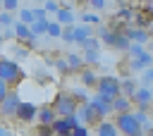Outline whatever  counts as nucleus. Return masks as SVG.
I'll list each match as a JSON object with an SVG mask.
<instances>
[{"instance_id":"26","label":"nucleus","mask_w":153,"mask_h":136,"mask_svg":"<svg viewBox=\"0 0 153 136\" xmlns=\"http://www.w3.org/2000/svg\"><path fill=\"white\" fill-rule=\"evenodd\" d=\"M143 52H146V48L141 43H129V48H127V55L129 57H141Z\"/></svg>"},{"instance_id":"52","label":"nucleus","mask_w":153,"mask_h":136,"mask_svg":"<svg viewBox=\"0 0 153 136\" xmlns=\"http://www.w3.org/2000/svg\"><path fill=\"white\" fill-rule=\"evenodd\" d=\"M0 36H2V26H0Z\"/></svg>"},{"instance_id":"51","label":"nucleus","mask_w":153,"mask_h":136,"mask_svg":"<svg viewBox=\"0 0 153 136\" xmlns=\"http://www.w3.org/2000/svg\"><path fill=\"white\" fill-rule=\"evenodd\" d=\"M151 95H153V86H151Z\"/></svg>"},{"instance_id":"39","label":"nucleus","mask_w":153,"mask_h":136,"mask_svg":"<svg viewBox=\"0 0 153 136\" xmlns=\"http://www.w3.org/2000/svg\"><path fill=\"white\" fill-rule=\"evenodd\" d=\"M88 5H91V10H96V12L105 10V0H88Z\"/></svg>"},{"instance_id":"6","label":"nucleus","mask_w":153,"mask_h":136,"mask_svg":"<svg viewBox=\"0 0 153 136\" xmlns=\"http://www.w3.org/2000/svg\"><path fill=\"white\" fill-rule=\"evenodd\" d=\"M19 93L14 91V88H10V93L2 98V103H0V117H5V119H14V115H17V107H19Z\"/></svg>"},{"instance_id":"38","label":"nucleus","mask_w":153,"mask_h":136,"mask_svg":"<svg viewBox=\"0 0 153 136\" xmlns=\"http://www.w3.org/2000/svg\"><path fill=\"white\" fill-rule=\"evenodd\" d=\"M117 19H124V21H129V19H134V12H131V10H127V7H122V10L117 12Z\"/></svg>"},{"instance_id":"19","label":"nucleus","mask_w":153,"mask_h":136,"mask_svg":"<svg viewBox=\"0 0 153 136\" xmlns=\"http://www.w3.org/2000/svg\"><path fill=\"white\" fill-rule=\"evenodd\" d=\"M65 60H67V64L72 67V72H81V69L86 67V64H84V57H81V55H76V52H69Z\"/></svg>"},{"instance_id":"5","label":"nucleus","mask_w":153,"mask_h":136,"mask_svg":"<svg viewBox=\"0 0 153 136\" xmlns=\"http://www.w3.org/2000/svg\"><path fill=\"white\" fill-rule=\"evenodd\" d=\"M131 98V105H134V110H151V105H153V95H151V86H143V84H139V88L129 95Z\"/></svg>"},{"instance_id":"24","label":"nucleus","mask_w":153,"mask_h":136,"mask_svg":"<svg viewBox=\"0 0 153 136\" xmlns=\"http://www.w3.org/2000/svg\"><path fill=\"white\" fill-rule=\"evenodd\" d=\"M98 50H84V64L86 67H98Z\"/></svg>"},{"instance_id":"36","label":"nucleus","mask_w":153,"mask_h":136,"mask_svg":"<svg viewBox=\"0 0 153 136\" xmlns=\"http://www.w3.org/2000/svg\"><path fill=\"white\" fill-rule=\"evenodd\" d=\"M69 136H91V134H88V126L86 124H79V126H74L69 131Z\"/></svg>"},{"instance_id":"14","label":"nucleus","mask_w":153,"mask_h":136,"mask_svg":"<svg viewBox=\"0 0 153 136\" xmlns=\"http://www.w3.org/2000/svg\"><path fill=\"white\" fill-rule=\"evenodd\" d=\"M153 21V7L151 5H146L141 12H136L134 14V24L136 26H141V29H148V24Z\"/></svg>"},{"instance_id":"43","label":"nucleus","mask_w":153,"mask_h":136,"mask_svg":"<svg viewBox=\"0 0 153 136\" xmlns=\"http://www.w3.org/2000/svg\"><path fill=\"white\" fill-rule=\"evenodd\" d=\"M36 79H38V81H48L50 76H48V72H45V69H38V72H36Z\"/></svg>"},{"instance_id":"18","label":"nucleus","mask_w":153,"mask_h":136,"mask_svg":"<svg viewBox=\"0 0 153 136\" xmlns=\"http://www.w3.org/2000/svg\"><path fill=\"white\" fill-rule=\"evenodd\" d=\"M81 86L84 88H96V84H98V76H96V72H93V67H88V69H81Z\"/></svg>"},{"instance_id":"47","label":"nucleus","mask_w":153,"mask_h":136,"mask_svg":"<svg viewBox=\"0 0 153 136\" xmlns=\"http://www.w3.org/2000/svg\"><path fill=\"white\" fill-rule=\"evenodd\" d=\"M146 136H153V126H151V129H148V131H146Z\"/></svg>"},{"instance_id":"45","label":"nucleus","mask_w":153,"mask_h":136,"mask_svg":"<svg viewBox=\"0 0 153 136\" xmlns=\"http://www.w3.org/2000/svg\"><path fill=\"white\" fill-rule=\"evenodd\" d=\"M148 52H151V55H153V38H151V41H148Z\"/></svg>"},{"instance_id":"50","label":"nucleus","mask_w":153,"mask_h":136,"mask_svg":"<svg viewBox=\"0 0 153 136\" xmlns=\"http://www.w3.org/2000/svg\"><path fill=\"white\" fill-rule=\"evenodd\" d=\"M139 2H153V0H139Z\"/></svg>"},{"instance_id":"30","label":"nucleus","mask_w":153,"mask_h":136,"mask_svg":"<svg viewBox=\"0 0 153 136\" xmlns=\"http://www.w3.org/2000/svg\"><path fill=\"white\" fill-rule=\"evenodd\" d=\"M72 95H74V100H76V105H81V103H86V100H91L88 98V93H86V88H74V91H69Z\"/></svg>"},{"instance_id":"41","label":"nucleus","mask_w":153,"mask_h":136,"mask_svg":"<svg viewBox=\"0 0 153 136\" xmlns=\"http://www.w3.org/2000/svg\"><path fill=\"white\" fill-rule=\"evenodd\" d=\"M33 14H36V19H45V17H48V12H45L43 5H41V7H33Z\"/></svg>"},{"instance_id":"11","label":"nucleus","mask_w":153,"mask_h":136,"mask_svg":"<svg viewBox=\"0 0 153 136\" xmlns=\"http://www.w3.org/2000/svg\"><path fill=\"white\" fill-rule=\"evenodd\" d=\"M124 33H127V38L131 41V43H148L151 41V33H148V29H141V26H127L124 29Z\"/></svg>"},{"instance_id":"23","label":"nucleus","mask_w":153,"mask_h":136,"mask_svg":"<svg viewBox=\"0 0 153 136\" xmlns=\"http://www.w3.org/2000/svg\"><path fill=\"white\" fill-rule=\"evenodd\" d=\"M79 48H81V50H98V48H100V41H98V36L93 33V36H88L84 43H79Z\"/></svg>"},{"instance_id":"4","label":"nucleus","mask_w":153,"mask_h":136,"mask_svg":"<svg viewBox=\"0 0 153 136\" xmlns=\"http://www.w3.org/2000/svg\"><path fill=\"white\" fill-rule=\"evenodd\" d=\"M76 100H74V95L72 93H67V91H60L57 95H55V100H53V110L57 112V117H67V115H74L76 112Z\"/></svg>"},{"instance_id":"31","label":"nucleus","mask_w":153,"mask_h":136,"mask_svg":"<svg viewBox=\"0 0 153 136\" xmlns=\"http://www.w3.org/2000/svg\"><path fill=\"white\" fill-rule=\"evenodd\" d=\"M26 55H29V50H26V48H22L19 43L12 48V60H17V62H19V60H26Z\"/></svg>"},{"instance_id":"3","label":"nucleus","mask_w":153,"mask_h":136,"mask_svg":"<svg viewBox=\"0 0 153 136\" xmlns=\"http://www.w3.org/2000/svg\"><path fill=\"white\" fill-rule=\"evenodd\" d=\"M96 93H100L103 98L112 100L117 98L122 91H120V79L112 76V74H105V76H98V84H96Z\"/></svg>"},{"instance_id":"25","label":"nucleus","mask_w":153,"mask_h":136,"mask_svg":"<svg viewBox=\"0 0 153 136\" xmlns=\"http://www.w3.org/2000/svg\"><path fill=\"white\" fill-rule=\"evenodd\" d=\"M53 67H55V69H57V72H60L62 76H67V74H72V67L67 64V60H65V57H57V60L53 62Z\"/></svg>"},{"instance_id":"17","label":"nucleus","mask_w":153,"mask_h":136,"mask_svg":"<svg viewBox=\"0 0 153 136\" xmlns=\"http://www.w3.org/2000/svg\"><path fill=\"white\" fill-rule=\"evenodd\" d=\"M55 19H57L62 26H69V24H74V10H72V7H60V10L55 12Z\"/></svg>"},{"instance_id":"27","label":"nucleus","mask_w":153,"mask_h":136,"mask_svg":"<svg viewBox=\"0 0 153 136\" xmlns=\"http://www.w3.org/2000/svg\"><path fill=\"white\" fill-rule=\"evenodd\" d=\"M19 21H24V24H33L36 21V14H33V10H19Z\"/></svg>"},{"instance_id":"40","label":"nucleus","mask_w":153,"mask_h":136,"mask_svg":"<svg viewBox=\"0 0 153 136\" xmlns=\"http://www.w3.org/2000/svg\"><path fill=\"white\" fill-rule=\"evenodd\" d=\"M7 38H14V24L2 29V41H7Z\"/></svg>"},{"instance_id":"48","label":"nucleus","mask_w":153,"mask_h":136,"mask_svg":"<svg viewBox=\"0 0 153 136\" xmlns=\"http://www.w3.org/2000/svg\"><path fill=\"white\" fill-rule=\"evenodd\" d=\"M148 115H151V119H153V105H151V110H148Z\"/></svg>"},{"instance_id":"46","label":"nucleus","mask_w":153,"mask_h":136,"mask_svg":"<svg viewBox=\"0 0 153 136\" xmlns=\"http://www.w3.org/2000/svg\"><path fill=\"white\" fill-rule=\"evenodd\" d=\"M148 33H151V38H153V21L148 24Z\"/></svg>"},{"instance_id":"12","label":"nucleus","mask_w":153,"mask_h":136,"mask_svg":"<svg viewBox=\"0 0 153 136\" xmlns=\"http://www.w3.org/2000/svg\"><path fill=\"white\" fill-rule=\"evenodd\" d=\"M96 136H122V134L112 119H100L96 124Z\"/></svg>"},{"instance_id":"15","label":"nucleus","mask_w":153,"mask_h":136,"mask_svg":"<svg viewBox=\"0 0 153 136\" xmlns=\"http://www.w3.org/2000/svg\"><path fill=\"white\" fill-rule=\"evenodd\" d=\"M88 36H93V26L91 24H74V43L79 45V43H84Z\"/></svg>"},{"instance_id":"21","label":"nucleus","mask_w":153,"mask_h":136,"mask_svg":"<svg viewBox=\"0 0 153 136\" xmlns=\"http://www.w3.org/2000/svg\"><path fill=\"white\" fill-rule=\"evenodd\" d=\"M45 31H48V17H45V19H36V21L31 24V33H33V36H43Z\"/></svg>"},{"instance_id":"9","label":"nucleus","mask_w":153,"mask_h":136,"mask_svg":"<svg viewBox=\"0 0 153 136\" xmlns=\"http://www.w3.org/2000/svg\"><path fill=\"white\" fill-rule=\"evenodd\" d=\"M36 115H38V105H33V103H19V107H17V115H14V119L17 122H22V124H33L36 122Z\"/></svg>"},{"instance_id":"53","label":"nucleus","mask_w":153,"mask_h":136,"mask_svg":"<svg viewBox=\"0 0 153 136\" xmlns=\"http://www.w3.org/2000/svg\"><path fill=\"white\" fill-rule=\"evenodd\" d=\"M0 45H2V36H0Z\"/></svg>"},{"instance_id":"8","label":"nucleus","mask_w":153,"mask_h":136,"mask_svg":"<svg viewBox=\"0 0 153 136\" xmlns=\"http://www.w3.org/2000/svg\"><path fill=\"white\" fill-rule=\"evenodd\" d=\"M81 122H79V117H76V112L74 115H67V117H55V122L50 124L53 126V131H55V136H62V134H69L74 126H79Z\"/></svg>"},{"instance_id":"2","label":"nucleus","mask_w":153,"mask_h":136,"mask_svg":"<svg viewBox=\"0 0 153 136\" xmlns=\"http://www.w3.org/2000/svg\"><path fill=\"white\" fill-rule=\"evenodd\" d=\"M112 122L117 124V129H120V134H122V136H143V126L139 124V119H136L134 110L117 112Z\"/></svg>"},{"instance_id":"37","label":"nucleus","mask_w":153,"mask_h":136,"mask_svg":"<svg viewBox=\"0 0 153 136\" xmlns=\"http://www.w3.org/2000/svg\"><path fill=\"white\" fill-rule=\"evenodd\" d=\"M38 136H55L50 124H38Z\"/></svg>"},{"instance_id":"49","label":"nucleus","mask_w":153,"mask_h":136,"mask_svg":"<svg viewBox=\"0 0 153 136\" xmlns=\"http://www.w3.org/2000/svg\"><path fill=\"white\" fill-rule=\"evenodd\" d=\"M33 2H38V5H43V2H45V0H33Z\"/></svg>"},{"instance_id":"1","label":"nucleus","mask_w":153,"mask_h":136,"mask_svg":"<svg viewBox=\"0 0 153 136\" xmlns=\"http://www.w3.org/2000/svg\"><path fill=\"white\" fill-rule=\"evenodd\" d=\"M0 79L7 81L10 88H17V86L24 81V69L19 67L17 60H12V57H0Z\"/></svg>"},{"instance_id":"13","label":"nucleus","mask_w":153,"mask_h":136,"mask_svg":"<svg viewBox=\"0 0 153 136\" xmlns=\"http://www.w3.org/2000/svg\"><path fill=\"white\" fill-rule=\"evenodd\" d=\"M57 117V112L53 110V105H41L38 107V115H36V122L38 124H53Z\"/></svg>"},{"instance_id":"34","label":"nucleus","mask_w":153,"mask_h":136,"mask_svg":"<svg viewBox=\"0 0 153 136\" xmlns=\"http://www.w3.org/2000/svg\"><path fill=\"white\" fill-rule=\"evenodd\" d=\"M141 84H143V86H153V67H146V69H143Z\"/></svg>"},{"instance_id":"10","label":"nucleus","mask_w":153,"mask_h":136,"mask_svg":"<svg viewBox=\"0 0 153 136\" xmlns=\"http://www.w3.org/2000/svg\"><path fill=\"white\" fill-rule=\"evenodd\" d=\"M91 105L96 107V112L100 115V119H108V117L112 115V100L103 98L100 93H93V98H91Z\"/></svg>"},{"instance_id":"22","label":"nucleus","mask_w":153,"mask_h":136,"mask_svg":"<svg viewBox=\"0 0 153 136\" xmlns=\"http://www.w3.org/2000/svg\"><path fill=\"white\" fill-rule=\"evenodd\" d=\"M50 38H60V33H62V24L57 21V19H48V31H45Z\"/></svg>"},{"instance_id":"20","label":"nucleus","mask_w":153,"mask_h":136,"mask_svg":"<svg viewBox=\"0 0 153 136\" xmlns=\"http://www.w3.org/2000/svg\"><path fill=\"white\" fill-rule=\"evenodd\" d=\"M136 88H139V81H136V79H131V76H127V79H122V81H120V91H122L124 95H131Z\"/></svg>"},{"instance_id":"7","label":"nucleus","mask_w":153,"mask_h":136,"mask_svg":"<svg viewBox=\"0 0 153 136\" xmlns=\"http://www.w3.org/2000/svg\"><path fill=\"white\" fill-rule=\"evenodd\" d=\"M76 117H79V122L86 124V126H96V124L100 122V115L96 112V107L91 105V100H86V103H81V105L76 107Z\"/></svg>"},{"instance_id":"32","label":"nucleus","mask_w":153,"mask_h":136,"mask_svg":"<svg viewBox=\"0 0 153 136\" xmlns=\"http://www.w3.org/2000/svg\"><path fill=\"white\" fill-rule=\"evenodd\" d=\"M12 14H14V12H7V10H5V12H0V26H2V29L14 24V17H12Z\"/></svg>"},{"instance_id":"16","label":"nucleus","mask_w":153,"mask_h":136,"mask_svg":"<svg viewBox=\"0 0 153 136\" xmlns=\"http://www.w3.org/2000/svg\"><path fill=\"white\" fill-rule=\"evenodd\" d=\"M127 110H131V98H129V95L120 93L117 98H112V112H115V115H117V112H127Z\"/></svg>"},{"instance_id":"35","label":"nucleus","mask_w":153,"mask_h":136,"mask_svg":"<svg viewBox=\"0 0 153 136\" xmlns=\"http://www.w3.org/2000/svg\"><path fill=\"white\" fill-rule=\"evenodd\" d=\"M2 10H7V12H19V0H2Z\"/></svg>"},{"instance_id":"33","label":"nucleus","mask_w":153,"mask_h":136,"mask_svg":"<svg viewBox=\"0 0 153 136\" xmlns=\"http://www.w3.org/2000/svg\"><path fill=\"white\" fill-rule=\"evenodd\" d=\"M43 7H45V12H48V14H55L62 5H60V0H45V2H43Z\"/></svg>"},{"instance_id":"29","label":"nucleus","mask_w":153,"mask_h":136,"mask_svg":"<svg viewBox=\"0 0 153 136\" xmlns=\"http://www.w3.org/2000/svg\"><path fill=\"white\" fill-rule=\"evenodd\" d=\"M60 38H62L65 43H74V24H69V26H62V33H60Z\"/></svg>"},{"instance_id":"28","label":"nucleus","mask_w":153,"mask_h":136,"mask_svg":"<svg viewBox=\"0 0 153 136\" xmlns=\"http://www.w3.org/2000/svg\"><path fill=\"white\" fill-rule=\"evenodd\" d=\"M81 19H84V24H91V26H93V24H96V26L100 24V14H98V12H84Z\"/></svg>"},{"instance_id":"44","label":"nucleus","mask_w":153,"mask_h":136,"mask_svg":"<svg viewBox=\"0 0 153 136\" xmlns=\"http://www.w3.org/2000/svg\"><path fill=\"white\" fill-rule=\"evenodd\" d=\"M0 136H12V134H10V131H7L5 126H0Z\"/></svg>"},{"instance_id":"42","label":"nucleus","mask_w":153,"mask_h":136,"mask_svg":"<svg viewBox=\"0 0 153 136\" xmlns=\"http://www.w3.org/2000/svg\"><path fill=\"white\" fill-rule=\"evenodd\" d=\"M7 93H10V86H7V81L0 79V103H2V98H5Z\"/></svg>"}]
</instances>
